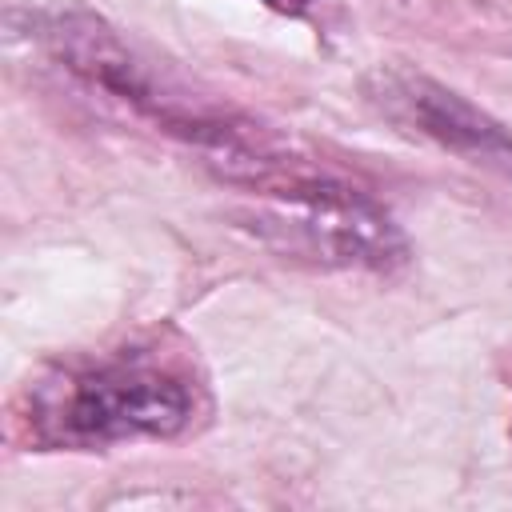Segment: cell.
<instances>
[{"mask_svg":"<svg viewBox=\"0 0 512 512\" xmlns=\"http://www.w3.org/2000/svg\"><path fill=\"white\" fill-rule=\"evenodd\" d=\"M212 172L248 200L240 224L284 260L360 272L408 264V236L392 212L360 184L312 160L292 136Z\"/></svg>","mask_w":512,"mask_h":512,"instance_id":"7a4b0ae2","label":"cell"},{"mask_svg":"<svg viewBox=\"0 0 512 512\" xmlns=\"http://www.w3.org/2000/svg\"><path fill=\"white\" fill-rule=\"evenodd\" d=\"M364 100L400 132L452 152L464 164L512 180V128L444 80L408 64H376L360 80Z\"/></svg>","mask_w":512,"mask_h":512,"instance_id":"277c9868","label":"cell"},{"mask_svg":"<svg viewBox=\"0 0 512 512\" xmlns=\"http://www.w3.org/2000/svg\"><path fill=\"white\" fill-rule=\"evenodd\" d=\"M208 412L212 396L196 356L168 336H140L36 368L12 404V432L36 452H104L180 440Z\"/></svg>","mask_w":512,"mask_h":512,"instance_id":"6da1fadb","label":"cell"},{"mask_svg":"<svg viewBox=\"0 0 512 512\" xmlns=\"http://www.w3.org/2000/svg\"><path fill=\"white\" fill-rule=\"evenodd\" d=\"M264 8H276V12H288V16H300V12H308L316 0H260Z\"/></svg>","mask_w":512,"mask_h":512,"instance_id":"5b68a950","label":"cell"},{"mask_svg":"<svg viewBox=\"0 0 512 512\" xmlns=\"http://www.w3.org/2000/svg\"><path fill=\"white\" fill-rule=\"evenodd\" d=\"M8 36L36 44L52 64L76 76L84 88L124 104L156 132L192 144L208 168L268 148L280 132L184 88L160 64L140 56L100 12L80 4H36L8 8Z\"/></svg>","mask_w":512,"mask_h":512,"instance_id":"3957f363","label":"cell"}]
</instances>
